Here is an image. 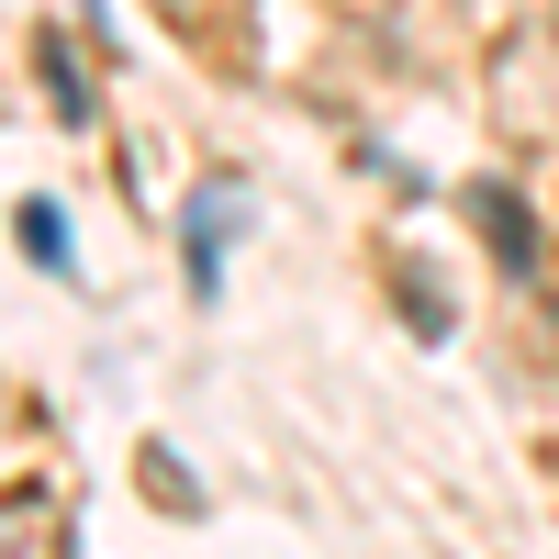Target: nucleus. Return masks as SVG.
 Wrapping results in <instances>:
<instances>
[{
  "label": "nucleus",
  "mask_w": 559,
  "mask_h": 559,
  "mask_svg": "<svg viewBox=\"0 0 559 559\" xmlns=\"http://www.w3.org/2000/svg\"><path fill=\"white\" fill-rule=\"evenodd\" d=\"M471 202H481V224H492V247H503V258H515V269H526V247H537V236H526V213H515V202H503V179H481V191H471Z\"/></svg>",
  "instance_id": "1"
},
{
  "label": "nucleus",
  "mask_w": 559,
  "mask_h": 559,
  "mask_svg": "<svg viewBox=\"0 0 559 559\" xmlns=\"http://www.w3.org/2000/svg\"><path fill=\"white\" fill-rule=\"evenodd\" d=\"M23 247H34L45 269H68V213H57V202H23Z\"/></svg>",
  "instance_id": "2"
}]
</instances>
